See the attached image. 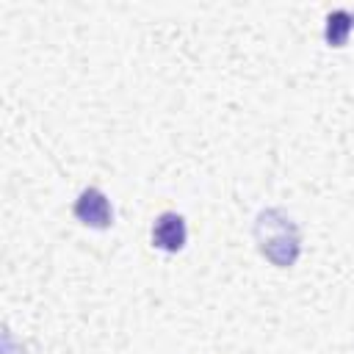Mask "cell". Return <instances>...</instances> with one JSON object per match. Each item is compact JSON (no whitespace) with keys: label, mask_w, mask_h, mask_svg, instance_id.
Returning <instances> with one entry per match:
<instances>
[{"label":"cell","mask_w":354,"mask_h":354,"mask_svg":"<svg viewBox=\"0 0 354 354\" xmlns=\"http://www.w3.org/2000/svg\"><path fill=\"white\" fill-rule=\"evenodd\" d=\"M257 241L263 254L277 266H290L299 254V232L282 210H266L257 218Z\"/></svg>","instance_id":"cell-1"},{"label":"cell","mask_w":354,"mask_h":354,"mask_svg":"<svg viewBox=\"0 0 354 354\" xmlns=\"http://www.w3.org/2000/svg\"><path fill=\"white\" fill-rule=\"evenodd\" d=\"M152 241L158 249L177 252L185 243V221L177 213H163L152 227Z\"/></svg>","instance_id":"cell-2"},{"label":"cell","mask_w":354,"mask_h":354,"mask_svg":"<svg viewBox=\"0 0 354 354\" xmlns=\"http://www.w3.org/2000/svg\"><path fill=\"white\" fill-rule=\"evenodd\" d=\"M75 213H77V218H83L91 227H105L111 221V205L97 188H88V191L80 194V199L75 205Z\"/></svg>","instance_id":"cell-3"},{"label":"cell","mask_w":354,"mask_h":354,"mask_svg":"<svg viewBox=\"0 0 354 354\" xmlns=\"http://www.w3.org/2000/svg\"><path fill=\"white\" fill-rule=\"evenodd\" d=\"M326 22H329V25H326V41L343 44L346 36H348V30H351V17H348L346 11H335V14H329Z\"/></svg>","instance_id":"cell-4"}]
</instances>
